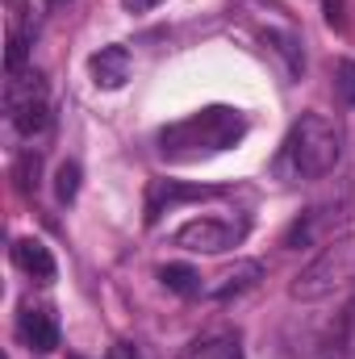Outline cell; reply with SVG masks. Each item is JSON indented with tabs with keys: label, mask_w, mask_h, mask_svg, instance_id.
<instances>
[{
	"label": "cell",
	"mask_w": 355,
	"mask_h": 359,
	"mask_svg": "<svg viewBox=\"0 0 355 359\" xmlns=\"http://www.w3.org/2000/svg\"><path fill=\"white\" fill-rule=\"evenodd\" d=\"M247 134V117L230 104H209L184 121H172L159 130V151L163 159H176V163H192L201 155H217V151H230L234 142H243Z\"/></svg>",
	"instance_id": "obj_1"
},
{
	"label": "cell",
	"mask_w": 355,
	"mask_h": 359,
	"mask_svg": "<svg viewBox=\"0 0 355 359\" xmlns=\"http://www.w3.org/2000/svg\"><path fill=\"white\" fill-rule=\"evenodd\" d=\"M339 155H343L339 126L322 113H305L301 121H293L280 147V168L293 180H322L339 168Z\"/></svg>",
	"instance_id": "obj_2"
},
{
	"label": "cell",
	"mask_w": 355,
	"mask_h": 359,
	"mask_svg": "<svg viewBox=\"0 0 355 359\" xmlns=\"http://www.w3.org/2000/svg\"><path fill=\"white\" fill-rule=\"evenodd\" d=\"M347 284H355V238H339V243H326L318 259H309L297 271V280L288 284V297L309 305L343 292Z\"/></svg>",
	"instance_id": "obj_3"
},
{
	"label": "cell",
	"mask_w": 355,
	"mask_h": 359,
	"mask_svg": "<svg viewBox=\"0 0 355 359\" xmlns=\"http://www.w3.org/2000/svg\"><path fill=\"white\" fill-rule=\"evenodd\" d=\"M243 238H247V226L222 222V217H196V222H184L176 230V247L196 251V255H222V251L239 247Z\"/></svg>",
	"instance_id": "obj_4"
},
{
	"label": "cell",
	"mask_w": 355,
	"mask_h": 359,
	"mask_svg": "<svg viewBox=\"0 0 355 359\" xmlns=\"http://www.w3.org/2000/svg\"><path fill=\"white\" fill-rule=\"evenodd\" d=\"M209 196H222V188H213V184H184V180H151V188H147V226H155L176 205L209 201Z\"/></svg>",
	"instance_id": "obj_5"
},
{
	"label": "cell",
	"mask_w": 355,
	"mask_h": 359,
	"mask_svg": "<svg viewBox=\"0 0 355 359\" xmlns=\"http://www.w3.org/2000/svg\"><path fill=\"white\" fill-rule=\"evenodd\" d=\"M17 330H21V343L29 351H38V355H51L59 347V322H55V313L46 305H25Z\"/></svg>",
	"instance_id": "obj_6"
},
{
	"label": "cell",
	"mask_w": 355,
	"mask_h": 359,
	"mask_svg": "<svg viewBox=\"0 0 355 359\" xmlns=\"http://www.w3.org/2000/svg\"><path fill=\"white\" fill-rule=\"evenodd\" d=\"M88 72H92V84H96V88L117 92L130 80V50H126V46H100L88 59Z\"/></svg>",
	"instance_id": "obj_7"
},
{
	"label": "cell",
	"mask_w": 355,
	"mask_h": 359,
	"mask_svg": "<svg viewBox=\"0 0 355 359\" xmlns=\"http://www.w3.org/2000/svg\"><path fill=\"white\" fill-rule=\"evenodd\" d=\"M13 264L25 271V276H34L38 284H51V280H55V255H51V247L38 243V238H17V243H13Z\"/></svg>",
	"instance_id": "obj_8"
},
{
	"label": "cell",
	"mask_w": 355,
	"mask_h": 359,
	"mask_svg": "<svg viewBox=\"0 0 355 359\" xmlns=\"http://www.w3.org/2000/svg\"><path fill=\"white\" fill-rule=\"evenodd\" d=\"M8 121L21 138H34L51 126V109H46V96H29V100H17L8 104Z\"/></svg>",
	"instance_id": "obj_9"
},
{
	"label": "cell",
	"mask_w": 355,
	"mask_h": 359,
	"mask_svg": "<svg viewBox=\"0 0 355 359\" xmlns=\"http://www.w3.org/2000/svg\"><path fill=\"white\" fill-rule=\"evenodd\" d=\"M260 276H264V264L243 259V264H234V268L222 276V284H213V288H209V297H213V301H230V297H239V292L255 288V284H260Z\"/></svg>",
	"instance_id": "obj_10"
},
{
	"label": "cell",
	"mask_w": 355,
	"mask_h": 359,
	"mask_svg": "<svg viewBox=\"0 0 355 359\" xmlns=\"http://www.w3.org/2000/svg\"><path fill=\"white\" fill-rule=\"evenodd\" d=\"M264 42L276 50V55H280V59H284V72H288L293 80L305 72V55H301V42H297L293 34H284V29H267Z\"/></svg>",
	"instance_id": "obj_11"
},
{
	"label": "cell",
	"mask_w": 355,
	"mask_h": 359,
	"mask_svg": "<svg viewBox=\"0 0 355 359\" xmlns=\"http://www.w3.org/2000/svg\"><path fill=\"white\" fill-rule=\"evenodd\" d=\"M159 280H163L172 292H180V297H196V292H201V276H196L192 268H184V264L159 268Z\"/></svg>",
	"instance_id": "obj_12"
},
{
	"label": "cell",
	"mask_w": 355,
	"mask_h": 359,
	"mask_svg": "<svg viewBox=\"0 0 355 359\" xmlns=\"http://www.w3.org/2000/svg\"><path fill=\"white\" fill-rule=\"evenodd\" d=\"M76 192H80V163H59V172H55V196L63 205H72Z\"/></svg>",
	"instance_id": "obj_13"
},
{
	"label": "cell",
	"mask_w": 355,
	"mask_h": 359,
	"mask_svg": "<svg viewBox=\"0 0 355 359\" xmlns=\"http://www.w3.org/2000/svg\"><path fill=\"white\" fill-rule=\"evenodd\" d=\"M335 92L343 96V104H355V59L335 63Z\"/></svg>",
	"instance_id": "obj_14"
},
{
	"label": "cell",
	"mask_w": 355,
	"mask_h": 359,
	"mask_svg": "<svg viewBox=\"0 0 355 359\" xmlns=\"http://www.w3.org/2000/svg\"><path fill=\"white\" fill-rule=\"evenodd\" d=\"M201 359H243V347H239V339H217L201 351Z\"/></svg>",
	"instance_id": "obj_15"
},
{
	"label": "cell",
	"mask_w": 355,
	"mask_h": 359,
	"mask_svg": "<svg viewBox=\"0 0 355 359\" xmlns=\"http://www.w3.org/2000/svg\"><path fill=\"white\" fill-rule=\"evenodd\" d=\"M163 0H121V8L126 13H151V8H159Z\"/></svg>",
	"instance_id": "obj_16"
},
{
	"label": "cell",
	"mask_w": 355,
	"mask_h": 359,
	"mask_svg": "<svg viewBox=\"0 0 355 359\" xmlns=\"http://www.w3.org/2000/svg\"><path fill=\"white\" fill-rule=\"evenodd\" d=\"M72 359H76V355H72Z\"/></svg>",
	"instance_id": "obj_17"
}]
</instances>
